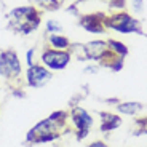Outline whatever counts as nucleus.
<instances>
[{
	"label": "nucleus",
	"mask_w": 147,
	"mask_h": 147,
	"mask_svg": "<svg viewBox=\"0 0 147 147\" xmlns=\"http://www.w3.org/2000/svg\"><path fill=\"white\" fill-rule=\"evenodd\" d=\"M22 61L13 48L0 50V78L11 86H22Z\"/></svg>",
	"instance_id": "7ed1b4c3"
},
{
	"label": "nucleus",
	"mask_w": 147,
	"mask_h": 147,
	"mask_svg": "<svg viewBox=\"0 0 147 147\" xmlns=\"http://www.w3.org/2000/svg\"><path fill=\"white\" fill-rule=\"evenodd\" d=\"M53 72L43 66V64L37 63L34 66L26 67L24 74H22V86L27 88H43L45 85H48L53 80Z\"/></svg>",
	"instance_id": "0eeeda50"
},
{
	"label": "nucleus",
	"mask_w": 147,
	"mask_h": 147,
	"mask_svg": "<svg viewBox=\"0 0 147 147\" xmlns=\"http://www.w3.org/2000/svg\"><path fill=\"white\" fill-rule=\"evenodd\" d=\"M69 126V112L55 110L47 118L37 121L26 133V144L29 146H43L58 141Z\"/></svg>",
	"instance_id": "f257e3e1"
},
{
	"label": "nucleus",
	"mask_w": 147,
	"mask_h": 147,
	"mask_svg": "<svg viewBox=\"0 0 147 147\" xmlns=\"http://www.w3.org/2000/svg\"><path fill=\"white\" fill-rule=\"evenodd\" d=\"M0 114H2V109H0Z\"/></svg>",
	"instance_id": "aec40b11"
},
{
	"label": "nucleus",
	"mask_w": 147,
	"mask_h": 147,
	"mask_svg": "<svg viewBox=\"0 0 147 147\" xmlns=\"http://www.w3.org/2000/svg\"><path fill=\"white\" fill-rule=\"evenodd\" d=\"M32 5L38 8L42 13H51L63 7V0H32Z\"/></svg>",
	"instance_id": "f8f14e48"
},
{
	"label": "nucleus",
	"mask_w": 147,
	"mask_h": 147,
	"mask_svg": "<svg viewBox=\"0 0 147 147\" xmlns=\"http://www.w3.org/2000/svg\"><path fill=\"white\" fill-rule=\"evenodd\" d=\"M24 61H26V67L34 66V64L38 63V50L35 47H30L26 50V56H24Z\"/></svg>",
	"instance_id": "2eb2a0df"
},
{
	"label": "nucleus",
	"mask_w": 147,
	"mask_h": 147,
	"mask_svg": "<svg viewBox=\"0 0 147 147\" xmlns=\"http://www.w3.org/2000/svg\"><path fill=\"white\" fill-rule=\"evenodd\" d=\"M144 109V106L141 102L136 101H126V102H120L117 104V112L121 115H129V117H134Z\"/></svg>",
	"instance_id": "9b49d317"
},
{
	"label": "nucleus",
	"mask_w": 147,
	"mask_h": 147,
	"mask_svg": "<svg viewBox=\"0 0 147 147\" xmlns=\"http://www.w3.org/2000/svg\"><path fill=\"white\" fill-rule=\"evenodd\" d=\"M93 123H94L93 115L86 109H83V107L74 106L69 110V125L75 131V136H77L78 141L85 139L90 134V131L93 128Z\"/></svg>",
	"instance_id": "423d86ee"
},
{
	"label": "nucleus",
	"mask_w": 147,
	"mask_h": 147,
	"mask_svg": "<svg viewBox=\"0 0 147 147\" xmlns=\"http://www.w3.org/2000/svg\"><path fill=\"white\" fill-rule=\"evenodd\" d=\"M82 29L90 34H102L106 32V15L104 13H90L83 15L78 19Z\"/></svg>",
	"instance_id": "6e6552de"
},
{
	"label": "nucleus",
	"mask_w": 147,
	"mask_h": 147,
	"mask_svg": "<svg viewBox=\"0 0 147 147\" xmlns=\"http://www.w3.org/2000/svg\"><path fill=\"white\" fill-rule=\"evenodd\" d=\"M45 45H48L50 48H55V50H70L72 42L64 34H48L45 38Z\"/></svg>",
	"instance_id": "9d476101"
},
{
	"label": "nucleus",
	"mask_w": 147,
	"mask_h": 147,
	"mask_svg": "<svg viewBox=\"0 0 147 147\" xmlns=\"http://www.w3.org/2000/svg\"><path fill=\"white\" fill-rule=\"evenodd\" d=\"M139 126H141V131L142 133H147V117L139 120Z\"/></svg>",
	"instance_id": "a211bd4d"
},
{
	"label": "nucleus",
	"mask_w": 147,
	"mask_h": 147,
	"mask_svg": "<svg viewBox=\"0 0 147 147\" xmlns=\"http://www.w3.org/2000/svg\"><path fill=\"white\" fill-rule=\"evenodd\" d=\"M131 5H133V10L138 11V13L142 11V8H144V2H142V0H133Z\"/></svg>",
	"instance_id": "dca6fc26"
},
{
	"label": "nucleus",
	"mask_w": 147,
	"mask_h": 147,
	"mask_svg": "<svg viewBox=\"0 0 147 147\" xmlns=\"http://www.w3.org/2000/svg\"><path fill=\"white\" fill-rule=\"evenodd\" d=\"M86 147H109V146H107L104 141H93V142H90Z\"/></svg>",
	"instance_id": "f3484780"
},
{
	"label": "nucleus",
	"mask_w": 147,
	"mask_h": 147,
	"mask_svg": "<svg viewBox=\"0 0 147 147\" xmlns=\"http://www.w3.org/2000/svg\"><path fill=\"white\" fill-rule=\"evenodd\" d=\"M121 125V117L112 112H99V129L102 133H110Z\"/></svg>",
	"instance_id": "1a4fd4ad"
},
{
	"label": "nucleus",
	"mask_w": 147,
	"mask_h": 147,
	"mask_svg": "<svg viewBox=\"0 0 147 147\" xmlns=\"http://www.w3.org/2000/svg\"><path fill=\"white\" fill-rule=\"evenodd\" d=\"M106 29L115 30L118 34H139L142 30L141 21H138L128 11H115L106 16Z\"/></svg>",
	"instance_id": "39448f33"
},
{
	"label": "nucleus",
	"mask_w": 147,
	"mask_h": 147,
	"mask_svg": "<svg viewBox=\"0 0 147 147\" xmlns=\"http://www.w3.org/2000/svg\"><path fill=\"white\" fill-rule=\"evenodd\" d=\"M70 61H72L70 50H55V48H50L48 45H43L42 50L38 51V63L43 64L53 74L67 69Z\"/></svg>",
	"instance_id": "20e7f679"
},
{
	"label": "nucleus",
	"mask_w": 147,
	"mask_h": 147,
	"mask_svg": "<svg viewBox=\"0 0 147 147\" xmlns=\"http://www.w3.org/2000/svg\"><path fill=\"white\" fill-rule=\"evenodd\" d=\"M96 70H98V67L96 66H88V67H85V72H96Z\"/></svg>",
	"instance_id": "6ab92c4d"
},
{
	"label": "nucleus",
	"mask_w": 147,
	"mask_h": 147,
	"mask_svg": "<svg viewBox=\"0 0 147 147\" xmlns=\"http://www.w3.org/2000/svg\"><path fill=\"white\" fill-rule=\"evenodd\" d=\"M8 26L19 35H30L42 26V11L32 3L13 7L8 13Z\"/></svg>",
	"instance_id": "f03ea898"
},
{
	"label": "nucleus",
	"mask_w": 147,
	"mask_h": 147,
	"mask_svg": "<svg viewBox=\"0 0 147 147\" xmlns=\"http://www.w3.org/2000/svg\"><path fill=\"white\" fill-rule=\"evenodd\" d=\"M63 30H64V27L58 19L51 18V19H47L45 21V34L47 35L48 34H63Z\"/></svg>",
	"instance_id": "4468645a"
},
{
	"label": "nucleus",
	"mask_w": 147,
	"mask_h": 147,
	"mask_svg": "<svg viewBox=\"0 0 147 147\" xmlns=\"http://www.w3.org/2000/svg\"><path fill=\"white\" fill-rule=\"evenodd\" d=\"M107 47H109L110 51L114 53V55H117L118 58H125V56L128 55V47L120 40L110 38V40H107Z\"/></svg>",
	"instance_id": "ddd939ff"
}]
</instances>
